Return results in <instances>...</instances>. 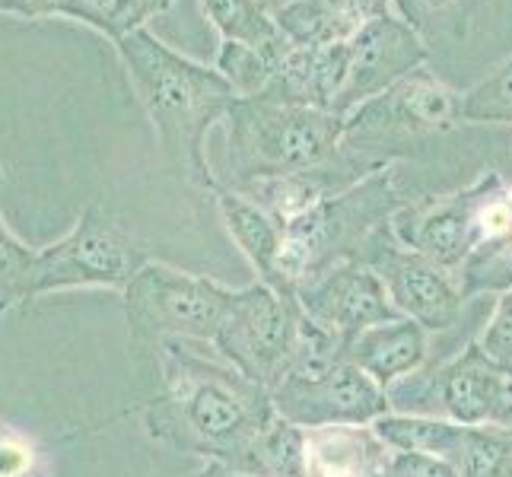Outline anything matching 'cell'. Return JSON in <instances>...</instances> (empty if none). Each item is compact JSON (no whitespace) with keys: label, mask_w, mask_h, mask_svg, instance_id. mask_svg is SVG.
Listing matches in <instances>:
<instances>
[{"label":"cell","mask_w":512,"mask_h":477,"mask_svg":"<svg viewBox=\"0 0 512 477\" xmlns=\"http://www.w3.org/2000/svg\"><path fill=\"white\" fill-rule=\"evenodd\" d=\"M465 125H509L512 128V55L462 93Z\"/></svg>","instance_id":"23"},{"label":"cell","mask_w":512,"mask_h":477,"mask_svg":"<svg viewBox=\"0 0 512 477\" xmlns=\"http://www.w3.org/2000/svg\"><path fill=\"white\" fill-rule=\"evenodd\" d=\"M392 7L427 42L430 35H439L446 26L458 23V13L468 7V0H392Z\"/></svg>","instance_id":"26"},{"label":"cell","mask_w":512,"mask_h":477,"mask_svg":"<svg viewBox=\"0 0 512 477\" xmlns=\"http://www.w3.org/2000/svg\"><path fill=\"white\" fill-rule=\"evenodd\" d=\"M160 392L140 414L156 446L242 468L261 433L277 420L271 388L242 376L226 360H210L188 341L153 350Z\"/></svg>","instance_id":"1"},{"label":"cell","mask_w":512,"mask_h":477,"mask_svg":"<svg viewBox=\"0 0 512 477\" xmlns=\"http://www.w3.org/2000/svg\"><path fill=\"white\" fill-rule=\"evenodd\" d=\"M392 233L404 249L458 271L474 252L468 191L458 188L449 194H433V198L404 201L392 217Z\"/></svg>","instance_id":"14"},{"label":"cell","mask_w":512,"mask_h":477,"mask_svg":"<svg viewBox=\"0 0 512 477\" xmlns=\"http://www.w3.org/2000/svg\"><path fill=\"white\" fill-rule=\"evenodd\" d=\"M401 204L404 198L398 194L392 166H379L347 188L328 191L299 217L284 223V249H280L284 296L296 299L299 284L338 261L360 258L363 245L392 223Z\"/></svg>","instance_id":"4"},{"label":"cell","mask_w":512,"mask_h":477,"mask_svg":"<svg viewBox=\"0 0 512 477\" xmlns=\"http://www.w3.org/2000/svg\"><path fill=\"white\" fill-rule=\"evenodd\" d=\"M150 258L99 204L83 207V214L67 233L39 245L35 258V299L67 290H118L134 280Z\"/></svg>","instance_id":"9"},{"label":"cell","mask_w":512,"mask_h":477,"mask_svg":"<svg viewBox=\"0 0 512 477\" xmlns=\"http://www.w3.org/2000/svg\"><path fill=\"white\" fill-rule=\"evenodd\" d=\"M344 357L388 392L395 382L408 379L417 369L427 366L430 331L411 322V318L398 315L392 322L373 325L360 331L357 338H350L344 344Z\"/></svg>","instance_id":"16"},{"label":"cell","mask_w":512,"mask_h":477,"mask_svg":"<svg viewBox=\"0 0 512 477\" xmlns=\"http://www.w3.org/2000/svg\"><path fill=\"white\" fill-rule=\"evenodd\" d=\"M290 42H280L271 48H255V45H239V42H223L217 51V70L233 86L236 96H261L271 86L280 61H284Z\"/></svg>","instance_id":"21"},{"label":"cell","mask_w":512,"mask_h":477,"mask_svg":"<svg viewBox=\"0 0 512 477\" xmlns=\"http://www.w3.org/2000/svg\"><path fill=\"white\" fill-rule=\"evenodd\" d=\"M128 83L160 137L166 166L188 185L214 194L220 179L207 166L204 140L239 99L217 67L191 61L150 29L115 42Z\"/></svg>","instance_id":"2"},{"label":"cell","mask_w":512,"mask_h":477,"mask_svg":"<svg viewBox=\"0 0 512 477\" xmlns=\"http://www.w3.org/2000/svg\"><path fill=\"white\" fill-rule=\"evenodd\" d=\"M427 61L430 48L417 29H411L398 13L376 16L350 39L347 77L334 112L347 118L357 105L385 93L388 86H395L414 70L427 67Z\"/></svg>","instance_id":"13"},{"label":"cell","mask_w":512,"mask_h":477,"mask_svg":"<svg viewBox=\"0 0 512 477\" xmlns=\"http://www.w3.org/2000/svg\"><path fill=\"white\" fill-rule=\"evenodd\" d=\"M74 0H0V13L23 16V20H45V16H67Z\"/></svg>","instance_id":"29"},{"label":"cell","mask_w":512,"mask_h":477,"mask_svg":"<svg viewBox=\"0 0 512 477\" xmlns=\"http://www.w3.org/2000/svg\"><path fill=\"white\" fill-rule=\"evenodd\" d=\"M309 338V318L296 299L277 296L264 284L239 287L214 338L220 357L242 376L271 388L299 360Z\"/></svg>","instance_id":"10"},{"label":"cell","mask_w":512,"mask_h":477,"mask_svg":"<svg viewBox=\"0 0 512 477\" xmlns=\"http://www.w3.org/2000/svg\"><path fill=\"white\" fill-rule=\"evenodd\" d=\"M474 341L481 344V350L490 360L512 366V290L497 296V306H493L487 325Z\"/></svg>","instance_id":"27"},{"label":"cell","mask_w":512,"mask_h":477,"mask_svg":"<svg viewBox=\"0 0 512 477\" xmlns=\"http://www.w3.org/2000/svg\"><path fill=\"white\" fill-rule=\"evenodd\" d=\"M201 7L223 42H239L255 48H271L287 42L274 23L268 0H201Z\"/></svg>","instance_id":"19"},{"label":"cell","mask_w":512,"mask_h":477,"mask_svg":"<svg viewBox=\"0 0 512 477\" xmlns=\"http://www.w3.org/2000/svg\"><path fill=\"white\" fill-rule=\"evenodd\" d=\"M506 369H509V373H512V366H506Z\"/></svg>","instance_id":"33"},{"label":"cell","mask_w":512,"mask_h":477,"mask_svg":"<svg viewBox=\"0 0 512 477\" xmlns=\"http://www.w3.org/2000/svg\"><path fill=\"white\" fill-rule=\"evenodd\" d=\"M392 446L369 427H303V477H379L392 471Z\"/></svg>","instance_id":"15"},{"label":"cell","mask_w":512,"mask_h":477,"mask_svg":"<svg viewBox=\"0 0 512 477\" xmlns=\"http://www.w3.org/2000/svg\"><path fill=\"white\" fill-rule=\"evenodd\" d=\"M392 474L395 477H458L452 462L436 455H423V452H395Z\"/></svg>","instance_id":"28"},{"label":"cell","mask_w":512,"mask_h":477,"mask_svg":"<svg viewBox=\"0 0 512 477\" xmlns=\"http://www.w3.org/2000/svg\"><path fill=\"white\" fill-rule=\"evenodd\" d=\"M388 404L395 414L512 433V373L490 360L478 341H468L452 360L395 382L388 388Z\"/></svg>","instance_id":"7"},{"label":"cell","mask_w":512,"mask_h":477,"mask_svg":"<svg viewBox=\"0 0 512 477\" xmlns=\"http://www.w3.org/2000/svg\"><path fill=\"white\" fill-rule=\"evenodd\" d=\"M322 4L341 10L344 16H350L357 26H366L369 20H376V16H385V13H395L392 0H322Z\"/></svg>","instance_id":"30"},{"label":"cell","mask_w":512,"mask_h":477,"mask_svg":"<svg viewBox=\"0 0 512 477\" xmlns=\"http://www.w3.org/2000/svg\"><path fill=\"white\" fill-rule=\"evenodd\" d=\"M277 417L296 427H369L392 414L388 392L344 357V341L309 322V338L299 360L271 385Z\"/></svg>","instance_id":"5"},{"label":"cell","mask_w":512,"mask_h":477,"mask_svg":"<svg viewBox=\"0 0 512 477\" xmlns=\"http://www.w3.org/2000/svg\"><path fill=\"white\" fill-rule=\"evenodd\" d=\"M455 277L465 299L500 296L512 290V242L500 245V249H493V252L471 255L462 268L455 271Z\"/></svg>","instance_id":"24"},{"label":"cell","mask_w":512,"mask_h":477,"mask_svg":"<svg viewBox=\"0 0 512 477\" xmlns=\"http://www.w3.org/2000/svg\"><path fill=\"white\" fill-rule=\"evenodd\" d=\"M0 477H55L48 452L7 420H0Z\"/></svg>","instance_id":"25"},{"label":"cell","mask_w":512,"mask_h":477,"mask_svg":"<svg viewBox=\"0 0 512 477\" xmlns=\"http://www.w3.org/2000/svg\"><path fill=\"white\" fill-rule=\"evenodd\" d=\"M296 303L315 328L328 331L331 338L344 344L366 328L398 318L382 280L360 258L338 261L306 284H299Z\"/></svg>","instance_id":"12"},{"label":"cell","mask_w":512,"mask_h":477,"mask_svg":"<svg viewBox=\"0 0 512 477\" xmlns=\"http://www.w3.org/2000/svg\"><path fill=\"white\" fill-rule=\"evenodd\" d=\"M214 201L220 210V220L226 233L233 236L245 261L252 264L258 274V284L271 287L277 296H284V284H280V249H284V226H280L268 210L255 204L249 194L233 191L220 185L214 191ZM287 299V296H284Z\"/></svg>","instance_id":"17"},{"label":"cell","mask_w":512,"mask_h":477,"mask_svg":"<svg viewBox=\"0 0 512 477\" xmlns=\"http://www.w3.org/2000/svg\"><path fill=\"white\" fill-rule=\"evenodd\" d=\"M436 458L452 462L458 477H512V433L452 423Z\"/></svg>","instance_id":"18"},{"label":"cell","mask_w":512,"mask_h":477,"mask_svg":"<svg viewBox=\"0 0 512 477\" xmlns=\"http://www.w3.org/2000/svg\"><path fill=\"white\" fill-rule=\"evenodd\" d=\"M226 163L220 185L242 191L258 182L325 172L344 156V118L309 105L239 96L223 118Z\"/></svg>","instance_id":"3"},{"label":"cell","mask_w":512,"mask_h":477,"mask_svg":"<svg viewBox=\"0 0 512 477\" xmlns=\"http://www.w3.org/2000/svg\"><path fill=\"white\" fill-rule=\"evenodd\" d=\"M462 125V93L420 67L344 118V153L363 169L392 166L404 147Z\"/></svg>","instance_id":"6"},{"label":"cell","mask_w":512,"mask_h":477,"mask_svg":"<svg viewBox=\"0 0 512 477\" xmlns=\"http://www.w3.org/2000/svg\"><path fill=\"white\" fill-rule=\"evenodd\" d=\"M233 299L236 290L217 284V280L169 268L153 258L121 293L131 341L150 350L166 341L214 344Z\"/></svg>","instance_id":"8"},{"label":"cell","mask_w":512,"mask_h":477,"mask_svg":"<svg viewBox=\"0 0 512 477\" xmlns=\"http://www.w3.org/2000/svg\"><path fill=\"white\" fill-rule=\"evenodd\" d=\"M179 0H74L67 10V20L96 29L112 45L125 35L147 29L150 20L175 7Z\"/></svg>","instance_id":"20"},{"label":"cell","mask_w":512,"mask_h":477,"mask_svg":"<svg viewBox=\"0 0 512 477\" xmlns=\"http://www.w3.org/2000/svg\"><path fill=\"white\" fill-rule=\"evenodd\" d=\"M4 185L7 172L0 169V188ZM35 258H39V249L16 236L0 210V315L35 299Z\"/></svg>","instance_id":"22"},{"label":"cell","mask_w":512,"mask_h":477,"mask_svg":"<svg viewBox=\"0 0 512 477\" xmlns=\"http://www.w3.org/2000/svg\"><path fill=\"white\" fill-rule=\"evenodd\" d=\"M188 477H255L249 471H239L233 465H223V462H204L198 471H191Z\"/></svg>","instance_id":"31"},{"label":"cell","mask_w":512,"mask_h":477,"mask_svg":"<svg viewBox=\"0 0 512 477\" xmlns=\"http://www.w3.org/2000/svg\"><path fill=\"white\" fill-rule=\"evenodd\" d=\"M360 261H366L382 280L388 303L398 315L411 318L427 331H449L458 325L465 309V293L458 287L455 271L436 264L433 258L404 249L395 239L392 223L363 245Z\"/></svg>","instance_id":"11"},{"label":"cell","mask_w":512,"mask_h":477,"mask_svg":"<svg viewBox=\"0 0 512 477\" xmlns=\"http://www.w3.org/2000/svg\"><path fill=\"white\" fill-rule=\"evenodd\" d=\"M379 477H395V474H392V471H385V474H379Z\"/></svg>","instance_id":"32"}]
</instances>
